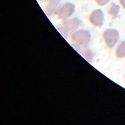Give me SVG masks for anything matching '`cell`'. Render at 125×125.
Here are the masks:
<instances>
[{
    "mask_svg": "<svg viewBox=\"0 0 125 125\" xmlns=\"http://www.w3.org/2000/svg\"><path fill=\"white\" fill-rule=\"evenodd\" d=\"M80 24V21L76 18L65 20L58 27V30L65 38H67L71 33L74 32L79 27Z\"/></svg>",
    "mask_w": 125,
    "mask_h": 125,
    "instance_id": "1",
    "label": "cell"
},
{
    "mask_svg": "<svg viewBox=\"0 0 125 125\" xmlns=\"http://www.w3.org/2000/svg\"><path fill=\"white\" fill-rule=\"evenodd\" d=\"M91 35L87 30H79L71 35V40L74 44L82 46H87L91 41Z\"/></svg>",
    "mask_w": 125,
    "mask_h": 125,
    "instance_id": "2",
    "label": "cell"
},
{
    "mask_svg": "<svg viewBox=\"0 0 125 125\" xmlns=\"http://www.w3.org/2000/svg\"><path fill=\"white\" fill-rule=\"evenodd\" d=\"M119 33L115 29H108L103 33L104 41L107 46L113 48L119 40Z\"/></svg>",
    "mask_w": 125,
    "mask_h": 125,
    "instance_id": "3",
    "label": "cell"
},
{
    "mask_svg": "<svg viewBox=\"0 0 125 125\" xmlns=\"http://www.w3.org/2000/svg\"><path fill=\"white\" fill-rule=\"evenodd\" d=\"M75 6L73 3H66L60 6L57 11V17L59 19H66L73 14Z\"/></svg>",
    "mask_w": 125,
    "mask_h": 125,
    "instance_id": "4",
    "label": "cell"
},
{
    "mask_svg": "<svg viewBox=\"0 0 125 125\" xmlns=\"http://www.w3.org/2000/svg\"><path fill=\"white\" fill-rule=\"evenodd\" d=\"M61 0H47L44 6V11L48 16L56 14L60 7Z\"/></svg>",
    "mask_w": 125,
    "mask_h": 125,
    "instance_id": "5",
    "label": "cell"
},
{
    "mask_svg": "<svg viewBox=\"0 0 125 125\" xmlns=\"http://www.w3.org/2000/svg\"><path fill=\"white\" fill-rule=\"evenodd\" d=\"M90 21L93 25L97 27H102L104 21V13L101 10H96L90 16Z\"/></svg>",
    "mask_w": 125,
    "mask_h": 125,
    "instance_id": "6",
    "label": "cell"
},
{
    "mask_svg": "<svg viewBox=\"0 0 125 125\" xmlns=\"http://www.w3.org/2000/svg\"><path fill=\"white\" fill-rule=\"evenodd\" d=\"M75 45V44H73ZM74 48L77 51H78L81 56L84 57V58L89 62H91L93 60L94 54L93 53L92 51L89 49L86 48V46H78L75 45Z\"/></svg>",
    "mask_w": 125,
    "mask_h": 125,
    "instance_id": "7",
    "label": "cell"
},
{
    "mask_svg": "<svg viewBox=\"0 0 125 125\" xmlns=\"http://www.w3.org/2000/svg\"><path fill=\"white\" fill-rule=\"evenodd\" d=\"M119 12V6L115 3H112L108 11V13L112 16L113 19H115L118 17Z\"/></svg>",
    "mask_w": 125,
    "mask_h": 125,
    "instance_id": "8",
    "label": "cell"
},
{
    "mask_svg": "<svg viewBox=\"0 0 125 125\" xmlns=\"http://www.w3.org/2000/svg\"><path fill=\"white\" fill-rule=\"evenodd\" d=\"M117 58L121 59L125 57V41H122L117 48L116 52Z\"/></svg>",
    "mask_w": 125,
    "mask_h": 125,
    "instance_id": "9",
    "label": "cell"
},
{
    "mask_svg": "<svg viewBox=\"0 0 125 125\" xmlns=\"http://www.w3.org/2000/svg\"><path fill=\"white\" fill-rule=\"evenodd\" d=\"M95 1L99 6H104L108 4L110 0H95Z\"/></svg>",
    "mask_w": 125,
    "mask_h": 125,
    "instance_id": "10",
    "label": "cell"
},
{
    "mask_svg": "<svg viewBox=\"0 0 125 125\" xmlns=\"http://www.w3.org/2000/svg\"><path fill=\"white\" fill-rule=\"evenodd\" d=\"M119 2H120L123 7L125 9V0H119Z\"/></svg>",
    "mask_w": 125,
    "mask_h": 125,
    "instance_id": "11",
    "label": "cell"
},
{
    "mask_svg": "<svg viewBox=\"0 0 125 125\" xmlns=\"http://www.w3.org/2000/svg\"><path fill=\"white\" fill-rule=\"evenodd\" d=\"M38 1H43V0H38Z\"/></svg>",
    "mask_w": 125,
    "mask_h": 125,
    "instance_id": "12",
    "label": "cell"
}]
</instances>
